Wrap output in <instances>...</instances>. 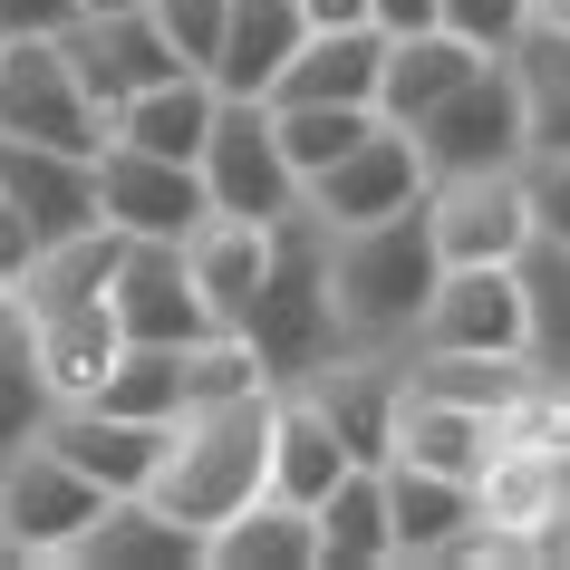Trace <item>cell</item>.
I'll return each instance as SVG.
<instances>
[{"label":"cell","instance_id":"obj_1","mask_svg":"<svg viewBox=\"0 0 570 570\" xmlns=\"http://www.w3.org/2000/svg\"><path fill=\"white\" fill-rule=\"evenodd\" d=\"M242 338L262 348L271 387H301L309 367L348 358V330H338V291H330V223L309 204H291L271 223V262H262V291L242 309Z\"/></svg>","mask_w":570,"mask_h":570},{"label":"cell","instance_id":"obj_2","mask_svg":"<svg viewBox=\"0 0 570 570\" xmlns=\"http://www.w3.org/2000/svg\"><path fill=\"white\" fill-rule=\"evenodd\" d=\"M435 281H445V252H435L425 204L387 213V223H358V233H330V291H338L348 348H416Z\"/></svg>","mask_w":570,"mask_h":570},{"label":"cell","instance_id":"obj_3","mask_svg":"<svg viewBox=\"0 0 570 570\" xmlns=\"http://www.w3.org/2000/svg\"><path fill=\"white\" fill-rule=\"evenodd\" d=\"M271 416H281V387H252V396H233V406L175 416V445H165V464H155L146 493L175 512V522H194V532L233 522L252 493H271Z\"/></svg>","mask_w":570,"mask_h":570},{"label":"cell","instance_id":"obj_4","mask_svg":"<svg viewBox=\"0 0 570 570\" xmlns=\"http://www.w3.org/2000/svg\"><path fill=\"white\" fill-rule=\"evenodd\" d=\"M416 155H425V184L435 175H483V165H532V117H522L512 49H493V59L416 126Z\"/></svg>","mask_w":570,"mask_h":570},{"label":"cell","instance_id":"obj_5","mask_svg":"<svg viewBox=\"0 0 570 570\" xmlns=\"http://www.w3.org/2000/svg\"><path fill=\"white\" fill-rule=\"evenodd\" d=\"M0 136H30L59 155H107V107L88 97L68 39H10L0 49Z\"/></svg>","mask_w":570,"mask_h":570},{"label":"cell","instance_id":"obj_6","mask_svg":"<svg viewBox=\"0 0 570 570\" xmlns=\"http://www.w3.org/2000/svg\"><path fill=\"white\" fill-rule=\"evenodd\" d=\"M204 194H213V213H242V223H281V213L301 204V175H291V155H281L271 97H223V107H213Z\"/></svg>","mask_w":570,"mask_h":570},{"label":"cell","instance_id":"obj_7","mask_svg":"<svg viewBox=\"0 0 570 570\" xmlns=\"http://www.w3.org/2000/svg\"><path fill=\"white\" fill-rule=\"evenodd\" d=\"M107 503H117V493H107L97 474H78V464H68L49 435H39V445H20L10 464H0V522L20 532L30 570H39V561H68Z\"/></svg>","mask_w":570,"mask_h":570},{"label":"cell","instance_id":"obj_8","mask_svg":"<svg viewBox=\"0 0 570 570\" xmlns=\"http://www.w3.org/2000/svg\"><path fill=\"white\" fill-rule=\"evenodd\" d=\"M425 223L445 262H522L532 223V165H483V175H435L425 184Z\"/></svg>","mask_w":570,"mask_h":570},{"label":"cell","instance_id":"obj_9","mask_svg":"<svg viewBox=\"0 0 570 570\" xmlns=\"http://www.w3.org/2000/svg\"><path fill=\"white\" fill-rule=\"evenodd\" d=\"M301 204L330 223V233H358V223H387V213L425 204V155H416V126H367L358 146L338 155V165H320V175L301 184Z\"/></svg>","mask_w":570,"mask_h":570},{"label":"cell","instance_id":"obj_10","mask_svg":"<svg viewBox=\"0 0 570 570\" xmlns=\"http://www.w3.org/2000/svg\"><path fill=\"white\" fill-rule=\"evenodd\" d=\"M97 204H107V223L126 242H184L213 213V194H204V165H175V155H146V146H117L107 136V155H97Z\"/></svg>","mask_w":570,"mask_h":570},{"label":"cell","instance_id":"obj_11","mask_svg":"<svg viewBox=\"0 0 570 570\" xmlns=\"http://www.w3.org/2000/svg\"><path fill=\"white\" fill-rule=\"evenodd\" d=\"M107 309H117L126 338H146V348H194L213 338V301L194 291V271H184V242H126L117 281H107Z\"/></svg>","mask_w":570,"mask_h":570},{"label":"cell","instance_id":"obj_12","mask_svg":"<svg viewBox=\"0 0 570 570\" xmlns=\"http://www.w3.org/2000/svg\"><path fill=\"white\" fill-rule=\"evenodd\" d=\"M522 271L512 262H445L435 301L416 320V348H483V358H522Z\"/></svg>","mask_w":570,"mask_h":570},{"label":"cell","instance_id":"obj_13","mask_svg":"<svg viewBox=\"0 0 570 570\" xmlns=\"http://www.w3.org/2000/svg\"><path fill=\"white\" fill-rule=\"evenodd\" d=\"M301 387H309V406L338 425L348 464H387V454H396V396H406V358H387V348H348V358L309 367Z\"/></svg>","mask_w":570,"mask_h":570},{"label":"cell","instance_id":"obj_14","mask_svg":"<svg viewBox=\"0 0 570 570\" xmlns=\"http://www.w3.org/2000/svg\"><path fill=\"white\" fill-rule=\"evenodd\" d=\"M68 59L88 78V97L117 117L126 97H146L155 78H184V49L155 30V10H88L78 30H68Z\"/></svg>","mask_w":570,"mask_h":570},{"label":"cell","instance_id":"obj_15","mask_svg":"<svg viewBox=\"0 0 570 570\" xmlns=\"http://www.w3.org/2000/svg\"><path fill=\"white\" fill-rule=\"evenodd\" d=\"M0 204L30 213L39 242H68V233H88V223H107L97 155H59V146H30V136H0Z\"/></svg>","mask_w":570,"mask_h":570},{"label":"cell","instance_id":"obj_16","mask_svg":"<svg viewBox=\"0 0 570 570\" xmlns=\"http://www.w3.org/2000/svg\"><path fill=\"white\" fill-rule=\"evenodd\" d=\"M39 435H49L78 474H97L107 493H146L155 464H165V445H175V425L117 416V406H49V425H39Z\"/></svg>","mask_w":570,"mask_h":570},{"label":"cell","instance_id":"obj_17","mask_svg":"<svg viewBox=\"0 0 570 570\" xmlns=\"http://www.w3.org/2000/svg\"><path fill=\"white\" fill-rule=\"evenodd\" d=\"M117 358H126V330H117L107 301L30 309V367H39V387H49V406H88Z\"/></svg>","mask_w":570,"mask_h":570},{"label":"cell","instance_id":"obj_18","mask_svg":"<svg viewBox=\"0 0 570 570\" xmlns=\"http://www.w3.org/2000/svg\"><path fill=\"white\" fill-rule=\"evenodd\" d=\"M78 570H204V532L175 522L155 493H117V503L88 522V541L68 551Z\"/></svg>","mask_w":570,"mask_h":570},{"label":"cell","instance_id":"obj_19","mask_svg":"<svg viewBox=\"0 0 570 570\" xmlns=\"http://www.w3.org/2000/svg\"><path fill=\"white\" fill-rule=\"evenodd\" d=\"M483 59H493V49H474V39H464V30H445V20H435V30H406V39H387L377 117H387V126H425V117H435V107H445V97L464 88V78H474Z\"/></svg>","mask_w":570,"mask_h":570},{"label":"cell","instance_id":"obj_20","mask_svg":"<svg viewBox=\"0 0 570 570\" xmlns=\"http://www.w3.org/2000/svg\"><path fill=\"white\" fill-rule=\"evenodd\" d=\"M387 522H396V561H445L454 541L483 522V493L464 474H435V464H387Z\"/></svg>","mask_w":570,"mask_h":570},{"label":"cell","instance_id":"obj_21","mask_svg":"<svg viewBox=\"0 0 570 570\" xmlns=\"http://www.w3.org/2000/svg\"><path fill=\"white\" fill-rule=\"evenodd\" d=\"M377 78H387V30L377 20H358V30H309L301 59L281 68V107H377Z\"/></svg>","mask_w":570,"mask_h":570},{"label":"cell","instance_id":"obj_22","mask_svg":"<svg viewBox=\"0 0 570 570\" xmlns=\"http://www.w3.org/2000/svg\"><path fill=\"white\" fill-rule=\"evenodd\" d=\"M309 39V10L301 0H233V20H223V49H213V88L223 97H271L281 88V68L301 59Z\"/></svg>","mask_w":570,"mask_h":570},{"label":"cell","instance_id":"obj_23","mask_svg":"<svg viewBox=\"0 0 570 570\" xmlns=\"http://www.w3.org/2000/svg\"><path fill=\"white\" fill-rule=\"evenodd\" d=\"M493 445H503L493 416L464 406V396H435V387H406V396H396V454H406V464H435V474H464V483H474L483 464H493ZM396 454H387V464H396Z\"/></svg>","mask_w":570,"mask_h":570},{"label":"cell","instance_id":"obj_24","mask_svg":"<svg viewBox=\"0 0 570 570\" xmlns=\"http://www.w3.org/2000/svg\"><path fill=\"white\" fill-rule=\"evenodd\" d=\"M213 107H223V88H213L204 68H184V78H155L146 97H126L117 117H107V136L117 146H146V155H175V165H204Z\"/></svg>","mask_w":570,"mask_h":570},{"label":"cell","instance_id":"obj_25","mask_svg":"<svg viewBox=\"0 0 570 570\" xmlns=\"http://www.w3.org/2000/svg\"><path fill=\"white\" fill-rule=\"evenodd\" d=\"M204 570H320V522L281 493H252L233 522L204 532Z\"/></svg>","mask_w":570,"mask_h":570},{"label":"cell","instance_id":"obj_26","mask_svg":"<svg viewBox=\"0 0 570 570\" xmlns=\"http://www.w3.org/2000/svg\"><path fill=\"white\" fill-rule=\"evenodd\" d=\"M262 262H271V223L204 213V223L184 233V271H194V291L213 301L223 330H242V309H252V291H262Z\"/></svg>","mask_w":570,"mask_h":570},{"label":"cell","instance_id":"obj_27","mask_svg":"<svg viewBox=\"0 0 570 570\" xmlns=\"http://www.w3.org/2000/svg\"><path fill=\"white\" fill-rule=\"evenodd\" d=\"M338 474H348L338 425L309 406V387H281V416H271V493H281V503H301V512H320Z\"/></svg>","mask_w":570,"mask_h":570},{"label":"cell","instance_id":"obj_28","mask_svg":"<svg viewBox=\"0 0 570 570\" xmlns=\"http://www.w3.org/2000/svg\"><path fill=\"white\" fill-rule=\"evenodd\" d=\"M320 522V570H377L396 561V522H387V464H348L330 483V503L309 512Z\"/></svg>","mask_w":570,"mask_h":570},{"label":"cell","instance_id":"obj_29","mask_svg":"<svg viewBox=\"0 0 570 570\" xmlns=\"http://www.w3.org/2000/svg\"><path fill=\"white\" fill-rule=\"evenodd\" d=\"M522 358H532V377H551V387H570V242L532 233L522 242Z\"/></svg>","mask_w":570,"mask_h":570},{"label":"cell","instance_id":"obj_30","mask_svg":"<svg viewBox=\"0 0 570 570\" xmlns=\"http://www.w3.org/2000/svg\"><path fill=\"white\" fill-rule=\"evenodd\" d=\"M126 262V233L117 223H88V233H68V242H39V262H30V309H68V301H107V281H117Z\"/></svg>","mask_w":570,"mask_h":570},{"label":"cell","instance_id":"obj_31","mask_svg":"<svg viewBox=\"0 0 570 570\" xmlns=\"http://www.w3.org/2000/svg\"><path fill=\"white\" fill-rule=\"evenodd\" d=\"M512 78H522L532 155H570V39H551V30H522V39H512Z\"/></svg>","mask_w":570,"mask_h":570},{"label":"cell","instance_id":"obj_32","mask_svg":"<svg viewBox=\"0 0 570 570\" xmlns=\"http://www.w3.org/2000/svg\"><path fill=\"white\" fill-rule=\"evenodd\" d=\"M88 406H117V416L175 425V416H184V348H146V338H126V358L107 367V387H97Z\"/></svg>","mask_w":570,"mask_h":570},{"label":"cell","instance_id":"obj_33","mask_svg":"<svg viewBox=\"0 0 570 570\" xmlns=\"http://www.w3.org/2000/svg\"><path fill=\"white\" fill-rule=\"evenodd\" d=\"M252 387H271V367H262V348L242 330H213V338L184 348V416H194V406H233V396H252Z\"/></svg>","mask_w":570,"mask_h":570},{"label":"cell","instance_id":"obj_34","mask_svg":"<svg viewBox=\"0 0 570 570\" xmlns=\"http://www.w3.org/2000/svg\"><path fill=\"white\" fill-rule=\"evenodd\" d=\"M271 117H281V155H291V175H320V165H338V155L358 146L367 126H377V107H281V97H271Z\"/></svg>","mask_w":570,"mask_h":570},{"label":"cell","instance_id":"obj_35","mask_svg":"<svg viewBox=\"0 0 570 570\" xmlns=\"http://www.w3.org/2000/svg\"><path fill=\"white\" fill-rule=\"evenodd\" d=\"M39 425H49V387H39L30 358H0V464L20 445H39Z\"/></svg>","mask_w":570,"mask_h":570},{"label":"cell","instance_id":"obj_36","mask_svg":"<svg viewBox=\"0 0 570 570\" xmlns=\"http://www.w3.org/2000/svg\"><path fill=\"white\" fill-rule=\"evenodd\" d=\"M223 20H233V0H155V30L184 49V68H213V49H223Z\"/></svg>","mask_w":570,"mask_h":570},{"label":"cell","instance_id":"obj_37","mask_svg":"<svg viewBox=\"0 0 570 570\" xmlns=\"http://www.w3.org/2000/svg\"><path fill=\"white\" fill-rule=\"evenodd\" d=\"M435 20H445V30H464L474 49H512V39L532 30V0H445Z\"/></svg>","mask_w":570,"mask_h":570},{"label":"cell","instance_id":"obj_38","mask_svg":"<svg viewBox=\"0 0 570 570\" xmlns=\"http://www.w3.org/2000/svg\"><path fill=\"white\" fill-rule=\"evenodd\" d=\"M532 223L570 242V155H532Z\"/></svg>","mask_w":570,"mask_h":570},{"label":"cell","instance_id":"obj_39","mask_svg":"<svg viewBox=\"0 0 570 570\" xmlns=\"http://www.w3.org/2000/svg\"><path fill=\"white\" fill-rule=\"evenodd\" d=\"M78 0H0V39H68Z\"/></svg>","mask_w":570,"mask_h":570},{"label":"cell","instance_id":"obj_40","mask_svg":"<svg viewBox=\"0 0 570 570\" xmlns=\"http://www.w3.org/2000/svg\"><path fill=\"white\" fill-rule=\"evenodd\" d=\"M30 262H39V233H30V213H20V204H0V281L20 291V281H30Z\"/></svg>","mask_w":570,"mask_h":570},{"label":"cell","instance_id":"obj_41","mask_svg":"<svg viewBox=\"0 0 570 570\" xmlns=\"http://www.w3.org/2000/svg\"><path fill=\"white\" fill-rule=\"evenodd\" d=\"M0 358H30V291L0 281Z\"/></svg>","mask_w":570,"mask_h":570},{"label":"cell","instance_id":"obj_42","mask_svg":"<svg viewBox=\"0 0 570 570\" xmlns=\"http://www.w3.org/2000/svg\"><path fill=\"white\" fill-rule=\"evenodd\" d=\"M435 10H445V0H377V30H387V39H406V30H435Z\"/></svg>","mask_w":570,"mask_h":570},{"label":"cell","instance_id":"obj_43","mask_svg":"<svg viewBox=\"0 0 570 570\" xmlns=\"http://www.w3.org/2000/svg\"><path fill=\"white\" fill-rule=\"evenodd\" d=\"M309 30H358V20H377V0H301Z\"/></svg>","mask_w":570,"mask_h":570},{"label":"cell","instance_id":"obj_44","mask_svg":"<svg viewBox=\"0 0 570 570\" xmlns=\"http://www.w3.org/2000/svg\"><path fill=\"white\" fill-rule=\"evenodd\" d=\"M532 30H551V39H570V0H532Z\"/></svg>","mask_w":570,"mask_h":570},{"label":"cell","instance_id":"obj_45","mask_svg":"<svg viewBox=\"0 0 570 570\" xmlns=\"http://www.w3.org/2000/svg\"><path fill=\"white\" fill-rule=\"evenodd\" d=\"M88 10H155V0H78V20H88Z\"/></svg>","mask_w":570,"mask_h":570},{"label":"cell","instance_id":"obj_46","mask_svg":"<svg viewBox=\"0 0 570 570\" xmlns=\"http://www.w3.org/2000/svg\"><path fill=\"white\" fill-rule=\"evenodd\" d=\"M0 49H10V39H0Z\"/></svg>","mask_w":570,"mask_h":570}]
</instances>
